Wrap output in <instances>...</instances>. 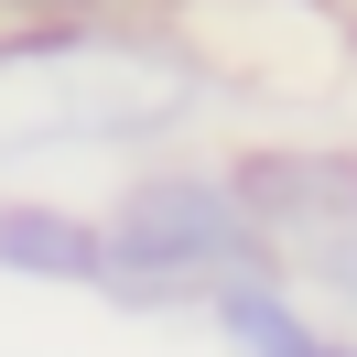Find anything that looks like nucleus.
<instances>
[{"label": "nucleus", "mask_w": 357, "mask_h": 357, "mask_svg": "<svg viewBox=\"0 0 357 357\" xmlns=\"http://www.w3.org/2000/svg\"><path fill=\"white\" fill-rule=\"evenodd\" d=\"M206 335H217L227 357H314V335H325V314L303 303V282H292L282 260H249V271H227L217 292H206Z\"/></svg>", "instance_id": "obj_5"}, {"label": "nucleus", "mask_w": 357, "mask_h": 357, "mask_svg": "<svg viewBox=\"0 0 357 357\" xmlns=\"http://www.w3.org/2000/svg\"><path fill=\"white\" fill-rule=\"evenodd\" d=\"M217 98L195 44L130 22H0V162L66 152H162Z\"/></svg>", "instance_id": "obj_1"}, {"label": "nucleus", "mask_w": 357, "mask_h": 357, "mask_svg": "<svg viewBox=\"0 0 357 357\" xmlns=\"http://www.w3.org/2000/svg\"><path fill=\"white\" fill-rule=\"evenodd\" d=\"M152 0H0V22H141Z\"/></svg>", "instance_id": "obj_7"}, {"label": "nucleus", "mask_w": 357, "mask_h": 357, "mask_svg": "<svg viewBox=\"0 0 357 357\" xmlns=\"http://www.w3.org/2000/svg\"><path fill=\"white\" fill-rule=\"evenodd\" d=\"M98 206L33 195V184H0V282L22 292H98Z\"/></svg>", "instance_id": "obj_4"}, {"label": "nucleus", "mask_w": 357, "mask_h": 357, "mask_svg": "<svg viewBox=\"0 0 357 357\" xmlns=\"http://www.w3.org/2000/svg\"><path fill=\"white\" fill-rule=\"evenodd\" d=\"M98 249H109L98 260V303H119V314H195L227 271L271 260L238 184H227V162H206V152L130 162L109 184V206H98Z\"/></svg>", "instance_id": "obj_2"}, {"label": "nucleus", "mask_w": 357, "mask_h": 357, "mask_svg": "<svg viewBox=\"0 0 357 357\" xmlns=\"http://www.w3.org/2000/svg\"><path fill=\"white\" fill-rule=\"evenodd\" d=\"M314 357H357V335H347V325H325V335H314Z\"/></svg>", "instance_id": "obj_8"}, {"label": "nucleus", "mask_w": 357, "mask_h": 357, "mask_svg": "<svg viewBox=\"0 0 357 357\" xmlns=\"http://www.w3.org/2000/svg\"><path fill=\"white\" fill-rule=\"evenodd\" d=\"M282 271L303 282V303L325 314V325H347V335H357V217H347V227H325V238H303Z\"/></svg>", "instance_id": "obj_6"}, {"label": "nucleus", "mask_w": 357, "mask_h": 357, "mask_svg": "<svg viewBox=\"0 0 357 357\" xmlns=\"http://www.w3.org/2000/svg\"><path fill=\"white\" fill-rule=\"evenodd\" d=\"M227 184H238L271 260L357 217V152H335V141H249V152H227Z\"/></svg>", "instance_id": "obj_3"}]
</instances>
